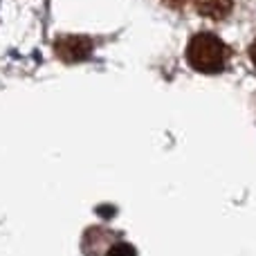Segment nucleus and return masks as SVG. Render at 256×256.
I'll use <instances>...</instances> for the list:
<instances>
[{
  "mask_svg": "<svg viewBox=\"0 0 256 256\" xmlns=\"http://www.w3.org/2000/svg\"><path fill=\"white\" fill-rule=\"evenodd\" d=\"M94 45L88 36L81 34H68V36H58L54 40V52L61 61L66 63H81L86 58H90Z\"/></svg>",
  "mask_w": 256,
  "mask_h": 256,
  "instance_id": "nucleus-2",
  "label": "nucleus"
},
{
  "mask_svg": "<svg viewBox=\"0 0 256 256\" xmlns=\"http://www.w3.org/2000/svg\"><path fill=\"white\" fill-rule=\"evenodd\" d=\"M250 58H252V66L256 68V38H254L252 48H250Z\"/></svg>",
  "mask_w": 256,
  "mask_h": 256,
  "instance_id": "nucleus-5",
  "label": "nucleus"
},
{
  "mask_svg": "<svg viewBox=\"0 0 256 256\" xmlns=\"http://www.w3.org/2000/svg\"><path fill=\"white\" fill-rule=\"evenodd\" d=\"M164 2H166V4H168V7H171V9H180V7H182V4H184V2H186V0H164Z\"/></svg>",
  "mask_w": 256,
  "mask_h": 256,
  "instance_id": "nucleus-4",
  "label": "nucleus"
},
{
  "mask_svg": "<svg viewBox=\"0 0 256 256\" xmlns=\"http://www.w3.org/2000/svg\"><path fill=\"white\" fill-rule=\"evenodd\" d=\"M230 48L222 43L216 34L209 32H200V34L191 36L189 45H186V61L194 70L202 72V74H218L227 68L230 63Z\"/></svg>",
  "mask_w": 256,
  "mask_h": 256,
  "instance_id": "nucleus-1",
  "label": "nucleus"
},
{
  "mask_svg": "<svg viewBox=\"0 0 256 256\" xmlns=\"http://www.w3.org/2000/svg\"><path fill=\"white\" fill-rule=\"evenodd\" d=\"M196 12L209 20H222L232 14L234 0H194Z\"/></svg>",
  "mask_w": 256,
  "mask_h": 256,
  "instance_id": "nucleus-3",
  "label": "nucleus"
}]
</instances>
